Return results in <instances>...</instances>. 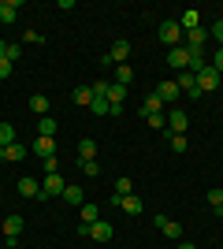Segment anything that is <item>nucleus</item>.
Here are the masks:
<instances>
[{"instance_id":"nucleus-1","label":"nucleus","mask_w":223,"mask_h":249,"mask_svg":"<svg viewBox=\"0 0 223 249\" xmlns=\"http://www.w3.org/2000/svg\"><path fill=\"white\" fill-rule=\"evenodd\" d=\"M160 41H164V45H168V49H175V45H182V41H186V34H182V26H179V19H164V22H160Z\"/></svg>"},{"instance_id":"nucleus-2","label":"nucleus","mask_w":223,"mask_h":249,"mask_svg":"<svg viewBox=\"0 0 223 249\" xmlns=\"http://www.w3.org/2000/svg\"><path fill=\"white\" fill-rule=\"evenodd\" d=\"M64 190H67L64 175H60V171H52V175H45V182H41V194H37V201H52V197H64Z\"/></svg>"},{"instance_id":"nucleus-3","label":"nucleus","mask_w":223,"mask_h":249,"mask_svg":"<svg viewBox=\"0 0 223 249\" xmlns=\"http://www.w3.org/2000/svg\"><path fill=\"white\" fill-rule=\"evenodd\" d=\"M78 234H82V238H93V242H112V234H116V231H112V223H108V219H97V223H89V227H78Z\"/></svg>"},{"instance_id":"nucleus-4","label":"nucleus","mask_w":223,"mask_h":249,"mask_svg":"<svg viewBox=\"0 0 223 249\" xmlns=\"http://www.w3.org/2000/svg\"><path fill=\"white\" fill-rule=\"evenodd\" d=\"M205 41H208V30H190L186 34V41H182V49L190 52V60H201V52H205Z\"/></svg>"},{"instance_id":"nucleus-5","label":"nucleus","mask_w":223,"mask_h":249,"mask_svg":"<svg viewBox=\"0 0 223 249\" xmlns=\"http://www.w3.org/2000/svg\"><path fill=\"white\" fill-rule=\"evenodd\" d=\"M220 86H223V74L216 71V67H201V71H197V89H201V93H212Z\"/></svg>"},{"instance_id":"nucleus-6","label":"nucleus","mask_w":223,"mask_h":249,"mask_svg":"<svg viewBox=\"0 0 223 249\" xmlns=\"http://www.w3.org/2000/svg\"><path fill=\"white\" fill-rule=\"evenodd\" d=\"M175 82H179V89L190 97V101H201V89H197V74H193V71H179V78H175Z\"/></svg>"},{"instance_id":"nucleus-7","label":"nucleus","mask_w":223,"mask_h":249,"mask_svg":"<svg viewBox=\"0 0 223 249\" xmlns=\"http://www.w3.org/2000/svg\"><path fill=\"white\" fill-rule=\"evenodd\" d=\"M127 56H130V41H116L112 52H104V63L108 67H119V63H127Z\"/></svg>"},{"instance_id":"nucleus-8","label":"nucleus","mask_w":223,"mask_h":249,"mask_svg":"<svg viewBox=\"0 0 223 249\" xmlns=\"http://www.w3.org/2000/svg\"><path fill=\"white\" fill-rule=\"evenodd\" d=\"M168 67H175V71H190V52L182 49V45L168 49Z\"/></svg>"},{"instance_id":"nucleus-9","label":"nucleus","mask_w":223,"mask_h":249,"mask_svg":"<svg viewBox=\"0 0 223 249\" xmlns=\"http://www.w3.org/2000/svg\"><path fill=\"white\" fill-rule=\"evenodd\" d=\"M186 126H190L186 112H182V108H171V112H168V130H164V134H182Z\"/></svg>"},{"instance_id":"nucleus-10","label":"nucleus","mask_w":223,"mask_h":249,"mask_svg":"<svg viewBox=\"0 0 223 249\" xmlns=\"http://www.w3.org/2000/svg\"><path fill=\"white\" fill-rule=\"evenodd\" d=\"M156 227H160V234L171 238V242L182 238V223H175V219H168V216H156Z\"/></svg>"},{"instance_id":"nucleus-11","label":"nucleus","mask_w":223,"mask_h":249,"mask_svg":"<svg viewBox=\"0 0 223 249\" xmlns=\"http://www.w3.org/2000/svg\"><path fill=\"white\" fill-rule=\"evenodd\" d=\"M34 153L41 156V160H52V156H56V138H41V134H37V138H34Z\"/></svg>"},{"instance_id":"nucleus-12","label":"nucleus","mask_w":223,"mask_h":249,"mask_svg":"<svg viewBox=\"0 0 223 249\" xmlns=\"http://www.w3.org/2000/svg\"><path fill=\"white\" fill-rule=\"evenodd\" d=\"M179 93H182V89H179L175 78H164V82L156 86V97H160V101H179Z\"/></svg>"},{"instance_id":"nucleus-13","label":"nucleus","mask_w":223,"mask_h":249,"mask_svg":"<svg viewBox=\"0 0 223 249\" xmlns=\"http://www.w3.org/2000/svg\"><path fill=\"white\" fill-rule=\"evenodd\" d=\"M19 19V0H0V22H15Z\"/></svg>"},{"instance_id":"nucleus-14","label":"nucleus","mask_w":223,"mask_h":249,"mask_svg":"<svg viewBox=\"0 0 223 249\" xmlns=\"http://www.w3.org/2000/svg\"><path fill=\"white\" fill-rule=\"evenodd\" d=\"M179 26H182V34L201 30V15H197V11H182V15H179Z\"/></svg>"},{"instance_id":"nucleus-15","label":"nucleus","mask_w":223,"mask_h":249,"mask_svg":"<svg viewBox=\"0 0 223 249\" xmlns=\"http://www.w3.org/2000/svg\"><path fill=\"white\" fill-rule=\"evenodd\" d=\"M156 112H164V101H160L156 93H149L145 101H141V119H145V115H156Z\"/></svg>"},{"instance_id":"nucleus-16","label":"nucleus","mask_w":223,"mask_h":249,"mask_svg":"<svg viewBox=\"0 0 223 249\" xmlns=\"http://www.w3.org/2000/svg\"><path fill=\"white\" fill-rule=\"evenodd\" d=\"M4 234H8V242H15L22 234V216H8L4 219Z\"/></svg>"},{"instance_id":"nucleus-17","label":"nucleus","mask_w":223,"mask_h":249,"mask_svg":"<svg viewBox=\"0 0 223 249\" xmlns=\"http://www.w3.org/2000/svg\"><path fill=\"white\" fill-rule=\"evenodd\" d=\"M19 194H22V197H37V194H41V182L22 175V178H19Z\"/></svg>"},{"instance_id":"nucleus-18","label":"nucleus","mask_w":223,"mask_h":249,"mask_svg":"<svg viewBox=\"0 0 223 249\" xmlns=\"http://www.w3.org/2000/svg\"><path fill=\"white\" fill-rule=\"evenodd\" d=\"M71 101H74V104H82V108H89V104H93V89H89V86H74Z\"/></svg>"},{"instance_id":"nucleus-19","label":"nucleus","mask_w":223,"mask_h":249,"mask_svg":"<svg viewBox=\"0 0 223 249\" xmlns=\"http://www.w3.org/2000/svg\"><path fill=\"white\" fill-rule=\"evenodd\" d=\"M78 160H97V142L93 138H82V142H78Z\"/></svg>"},{"instance_id":"nucleus-20","label":"nucleus","mask_w":223,"mask_h":249,"mask_svg":"<svg viewBox=\"0 0 223 249\" xmlns=\"http://www.w3.org/2000/svg\"><path fill=\"white\" fill-rule=\"evenodd\" d=\"M119 208H123L127 216H141V197H138V194H130V197L119 201Z\"/></svg>"},{"instance_id":"nucleus-21","label":"nucleus","mask_w":223,"mask_h":249,"mask_svg":"<svg viewBox=\"0 0 223 249\" xmlns=\"http://www.w3.org/2000/svg\"><path fill=\"white\" fill-rule=\"evenodd\" d=\"M37 134L41 138H56V119L52 115H41V119H37Z\"/></svg>"},{"instance_id":"nucleus-22","label":"nucleus","mask_w":223,"mask_h":249,"mask_svg":"<svg viewBox=\"0 0 223 249\" xmlns=\"http://www.w3.org/2000/svg\"><path fill=\"white\" fill-rule=\"evenodd\" d=\"M130 194H134V182H130L127 175H123V178H116V194H112V197H119V201H123V197H130Z\"/></svg>"},{"instance_id":"nucleus-23","label":"nucleus","mask_w":223,"mask_h":249,"mask_svg":"<svg viewBox=\"0 0 223 249\" xmlns=\"http://www.w3.org/2000/svg\"><path fill=\"white\" fill-rule=\"evenodd\" d=\"M116 82L119 86H130V82H134V67H130V63H119V67H116Z\"/></svg>"},{"instance_id":"nucleus-24","label":"nucleus","mask_w":223,"mask_h":249,"mask_svg":"<svg viewBox=\"0 0 223 249\" xmlns=\"http://www.w3.org/2000/svg\"><path fill=\"white\" fill-rule=\"evenodd\" d=\"M97 219H101V208H97L93 201H86V205H82V223L89 227V223H97Z\"/></svg>"},{"instance_id":"nucleus-25","label":"nucleus","mask_w":223,"mask_h":249,"mask_svg":"<svg viewBox=\"0 0 223 249\" xmlns=\"http://www.w3.org/2000/svg\"><path fill=\"white\" fill-rule=\"evenodd\" d=\"M30 108H34L37 115H49V97H45V93H34V97H30Z\"/></svg>"},{"instance_id":"nucleus-26","label":"nucleus","mask_w":223,"mask_h":249,"mask_svg":"<svg viewBox=\"0 0 223 249\" xmlns=\"http://www.w3.org/2000/svg\"><path fill=\"white\" fill-rule=\"evenodd\" d=\"M22 156H26V145H22V142H11V145L4 149V160H22Z\"/></svg>"},{"instance_id":"nucleus-27","label":"nucleus","mask_w":223,"mask_h":249,"mask_svg":"<svg viewBox=\"0 0 223 249\" xmlns=\"http://www.w3.org/2000/svg\"><path fill=\"white\" fill-rule=\"evenodd\" d=\"M11 142H19V138H15V126H11V123H0V145L8 149Z\"/></svg>"},{"instance_id":"nucleus-28","label":"nucleus","mask_w":223,"mask_h":249,"mask_svg":"<svg viewBox=\"0 0 223 249\" xmlns=\"http://www.w3.org/2000/svg\"><path fill=\"white\" fill-rule=\"evenodd\" d=\"M78 167H82L86 178H97V175H101V164H97V160H78Z\"/></svg>"},{"instance_id":"nucleus-29","label":"nucleus","mask_w":223,"mask_h":249,"mask_svg":"<svg viewBox=\"0 0 223 249\" xmlns=\"http://www.w3.org/2000/svg\"><path fill=\"white\" fill-rule=\"evenodd\" d=\"M168 142H171V149H175V153H186V149H190L186 134H168Z\"/></svg>"},{"instance_id":"nucleus-30","label":"nucleus","mask_w":223,"mask_h":249,"mask_svg":"<svg viewBox=\"0 0 223 249\" xmlns=\"http://www.w3.org/2000/svg\"><path fill=\"white\" fill-rule=\"evenodd\" d=\"M64 201H67V205H82V186H67L64 190Z\"/></svg>"},{"instance_id":"nucleus-31","label":"nucleus","mask_w":223,"mask_h":249,"mask_svg":"<svg viewBox=\"0 0 223 249\" xmlns=\"http://www.w3.org/2000/svg\"><path fill=\"white\" fill-rule=\"evenodd\" d=\"M205 197H208V205H212V212H216V216H220V208H223V190H208Z\"/></svg>"},{"instance_id":"nucleus-32","label":"nucleus","mask_w":223,"mask_h":249,"mask_svg":"<svg viewBox=\"0 0 223 249\" xmlns=\"http://www.w3.org/2000/svg\"><path fill=\"white\" fill-rule=\"evenodd\" d=\"M145 123H149V126H156V130H168V115H164V112H156V115H145Z\"/></svg>"},{"instance_id":"nucleus-33","label":"nucleus","mask_w":223,"mask_h":249,"mask_svg":"<svg viewBox=\"0 0 223 249\" xmlns=\"http://www.w3.org/2000/svg\"><path fill=\"white\" fill-rule=\"evenodd\" d=\"M89 112H93V115H112V108H108V101H97V97H93Z\"/></svg>"},{"instance_id":"nucleus-34","label":"nucleus","mask_w":223,"mask_h":249,"mask_svg":"<svg viewBox=\"0 0 223 249\" xmlns=\"http://www.w3.org/2000/svg\"><path fill=\"white\" fill-rule=\"evenodd\" d=\"M11 67H15V63L4 56V60H0V78H11Z\"/></svg>"},{"instance_id":"nucleus-35","label":"nucleus","mask_w":223,"mask_h":249,"mask_svg":"<svg viewBox=\"0 0 223 249\" xmlns=\"http://www.w3.org/2000/svg\"><path fill=\"white\" fill-rule=\"evenodd\" d=\"M19 56H22V45H15V41H11V45H8V60L15 63V60H19Z\"/></svg>"},{"instance_id":"nucleus-36","label":"nucleus","mask_w":223,"mask_h":249,"mask_svg":"<svg viewBox=\"0 0 223 249\" xmlns=\"http://www.w3.org/2000/svg\"><path fill=\"white\" fill-rule=\"evenodd\" d=\"M22 41H34V45H41L45 37H41V34H37V30H26V34H22Z\"/></svg>"},{"instance_id":"nucleus-37","label":"nucleus","mask_w":223,"mask_h":249,"mask_svg":"<svg viewBox=\"0 0 223 249\" xmlns=\"http://www.w3.org/2000/svg\"><path fill=\"white\" fill-rule=\"evenodd\" d=\"M212 67H216V71L223 74V49H220V52H216V56H212Z\"/></svg>"},{"instance_id":"nucleus-38","label":"nucleus","mask_w":223,"mask_h":249,"mask_svg":"<svg viewBox=\"0 0 223 249\" xmlns=\"http://www.w3.org/2000/svg\"><path fill=\"white\" fill-rule=\"evenodd\" d=\"M212 37H216V41L223 45V19H220V22H216V26H212Z\"/></svg>"},{"instance_id":"nucleus-39","label":"nucleus","mask_w":223,"mask_h":249,"mask_svg":"<svg viewBox=\"0 0 223 249\" xmlns=\"http://www.w3.org/2000/svg\"><path fill=\"white\" fill-rule=\"evenodd\" d=\"M175 249H197V246H193V242H182V238H179V246H175Z\"/></svg>"},{"instance_id":"nucleus-40","label":"nucleus","mask_w":223,"mask_h":249,"mask_svg":"<svg viewBox=\"0 0 223 249\" xmlns=\"http://www.w3.org/2000/svg\"><path fill=\"white\" fill-rule=\"evenodd\" d=\"M4 56H8V45H4V41H0V60H4Z\"/></svg>"},{"instance_id":"nucleus-41","label":"nucleus","mask_w":223,"mask_h":249,"mask_svg":"<svg viewBox=\"0 0 223 249\" xmlns=\"http://www.w3.org/2000/svg\"><path fill=\"white\" fill-rule=\"evenodd\" d=\"M0 164H4V145H0Z\"/></svg>"},{"instance_id":"nucleus-42","label":"nucleus","mask_w":223,"mask_h":249,"mask_svg":"<svg viewBox=\"0 0 223 249\" xmlns=\"http://www.w3.org/2000/svg\"><path fill=\"white\" fill-rule=\"evenodd\" d=\"M220 216H223V208H220Z\"/></svg>"}]
</instances>
